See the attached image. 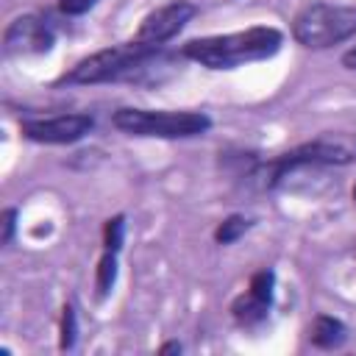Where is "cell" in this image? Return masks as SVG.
<instances>
[{"label": "cell", "mask_w": 356, "mask_h": 356, "mask_svg": "<svg viewBox=\"0 0 356 356\" xmlns=\"http://www.w3.org/2000/svg\"><path fill=\"white\" fill-rule=\"evenodd\" d=\"M281 44H284V33L278 28L256 25L248 31L189 39L181 47V53L209 70H234L248 61H261V58L275 56Z\"/></svg>", "instance_id": "6da1fadb"}, {"label": "cell", "mask_w": 356, "mask_h": 356, "mask_svg": "<svg viewBox=\"0 0 356 356\" xmlns=\"http://www.w3.org/2000/svg\"><path fill=\"white\" fill-rule=\"evenodd\" d=\"M161 64V47L142 44L136 39L97 50L81 58L70 72L58 78V83H103V81H134L142 72Z\"/></svg>", "instance_id": "7a4b0ae2"}, {"label": "cell", "mask_w": 356, "mask_h": 356, "mask_svg": "<svg viewBox=\"0 0 356 356\" xmlns=\"http://www.w3.org/2000/svg\"><path fill=\"white\" fill-rule=\"evenodd\" d=\"M350 161H356V136L353 134H323V136H317L312 142H303V145L270 159L267 164H261L256 170V178L261 181V186L273 189L289 172H295L300 167L350 164Z\"/></svg>", "instance_id": "3957f363"}, {"label": "cell", "mask_w": 356, "mask_h": 356, "mask_svg": "<svg viewBox=\"0 0 356 356\" xmlns=\"http://www.w3.org/2000/svg\"><path fill=\"white\" fill-rule=\"evenodd\" d=\"M114 128L131 136H159V139H186L200 136L211 128L203 111H153V108H117L111 117Z\"/></svg>", "instance_id": "277c9868"}, {"label": "cell", "mask_w": 356, "mask_h": 356, "mask_svg": "<svg viewBox=\"0 0 356 356\" xmlns=\"http://www.w3.org/2000/svg\"><path fill=\"white\" fill-rule=\"evenodd\" d=\"M356 33V8L350 6H331V3H312L298 11L292 22V36L312 50L334 47Z\"/></svg>", "instance_id": "5b68a950"}, {"label": "cell", "mask_w": 356, "mask_h": 356, "mask_svg": "<svg viewBox=\"0 0 356 356\" xmlns=\"http://www.w3.org/2000/svg\"><path fill=\"white\" fill-rule=\"evenodd\" d=\"M95 120L92 114H56V117H33L22 120L19 131L31 142H44V145H70L83 139L92 131Z\"/></svg>", "instance_id": "8992f818"}, {"label": "cell", "mask_w": 356, "mask_h": 356, "mask_svg": "<svg viewBox=\"0 0 356 356\" xmlns=\"http://www.w3.org/2000/svg\"><path fill=\"white\" fill-rule=\"evenodd\" d=\"M195 14H197L195 3H189V0H172V3H167V6H161V8H156V11H150V14L142 19V25H139V31H136L134 39L142 42V44H150V47H161V44L170 42L175 33H181L184 25H186Z\"/></svg>", "instance_id": "52a82bcc"}, {"label": "cell", "mask_w": 356, "mask_h": 356, "mask_svg": "<svg viewBox=\"0 0 356 356\" xmlns=\"http://www.w3.org/2000/svg\"><path fill=\"white\" fill-rule=\"evenodd\" d=\"M56 42V33L50 28L47 19L36 17V14H25L17 17L6 33H3V47L8 56H36V53H47Z\"/></svg>", "instance_id": "ba28073f"}, {"label": "cell", "mask_w": 356, "mask_h": 356, "mask_svg": "<svg viewBox=\"0 0 356 356\" xmlns=\"http://www.w3.org/2000/svg\"><path fill=\"white\" fill-rule=\"evenodd\" d=\"M273 286H275L273 270H259V273H253L248 292H242V295L231 303L234 320L242 323V325H256V323H261V320L267 317L270 306H273Z\"/></svg>", "instance_id": "9c48e42d"}, {"label": "cell", "mask_w": 356, "mask_h": 356, "mask_svg": "<svg viewBox=\"0 0 356 356\" xmlns=\"http://www.w3.org/2000/svg\"><path fill=\"white\" fill-rule=\"evenodd\" d=\"M309 339H312V345L331 350V348H339L348 339V328H345L342 320H337L331 314H317L309 325Z\"/></svg>", "instance_id": "30bf717a"}, {"label": "cell", "mask_w": 356, "mask_h": 356, "mask_svg": "<svg viewBox=\"0 0 356 356\" xmlns=\"http://www.w3.org/2000/svg\"><path fill=\"white\" fill-rule=\"evenodd\" d=\"M117 281V250H103L97 261V295L106 298Z\"/></svg>", "instance_id": "8fae6325"}, {"label": "cell", "mask_w": 356, "mask_h": 356, "mask_svg": "<svg viewBox=\"0 0 356 356\" xmlns=\"http://www.w3.org/2000/svg\"><path fill=\"white\" fill-rule=\"evenodd\" d=\"M248 228H250V220H248V217H242V214H231L228 220H222V222L217 225L214 239H217L220 245H231V242H236Z\"/></svg>", "instance_id": "7c38bea8"}, {"label": "cell", "mask_w": 356, "mask_h": 356, "mask_svg": "<svg viewBox=\"0 0 356 356\" xmlns=\"http://www.w3.org/2000/svg\"><path fill=\"white\" fill-rule=\"evenodd\" d=\"M122 239H125V217L117 214V217L106 220V225H103V245H106V250H117L120 253Z\"/></svg>", "instance_id": "4fadbf2b"}, {"label": "cell", "mask_w": 356, "mask_h": 356, "mask_svg": "<svg viewBox=\"0 0 356 356\" xmlns=\"http://www.w3.org/2000/svg\"><path fill=\"white\" fill-rule=\"evenodd\" d=\"M75 309L67 303L64 309H61V342H58V348L61 350H70L72 345H75Z\"/></svg>", "instance_id": "5bb4252c"}, {"label": "cell", "mask_w": 356, "mask_h": 356, "mask_svg": "<svg viewBox=\"0 0 356 356\" xmlns=\"http://www.w3.org/2000/svg\"><path fill=\"white\" fill-rule=\"evenodd\" d=\"M95 3H97V0H58V8H61L64 14H70V17H78V14L89 11Z\"/></svg>", "instance_id": "9a60e30c"}, {"label": "cell", "mask_w": 356, "mask_h": 356, "mask_svg": "<svg viewBox=\"0 0 356 356\" xmlns=\"http://www.w3.org/2000/svg\"><path fill=\"white\" fill-rule=\"evenodd\" d=\"M14 222H17V209H6V211H3V245L11 242V236H14Z\"/></svg>", "instance_id": "2e32d148"}, {"label": "cell", "mask_w": 356, "mask_h": 356, "mask_svg": "<svg viewBox=\"0 0 356 356\" xmlns=\"http://www.w3.org/2000/svg\"><path fill=\"white\" fill-rule=\"evenodd\" d=\"M342 64L350 67V70H356V47H350V50L342 56Z\"/></svg>", "instance_id": "e0dca14e"}, {"label": "cell", "mask_w": 356, "mask_h": 356, "mask_svg": "<svg viewBox=\"0 0 356 356\" xmlns=\"http://www.w3.org/2000/svg\"><path fill=\"white\" fill-rule=\"evenodd\" d=\"M178 350H181V345H178V342H167V345H161V348H159V353H178Z\"/></svg>", "instance_id": "ac0fdd59"}, {"label": "cell", "mask_w": 356, "mask_h": 356, "mask_svg": "<svg viewBox=\"0 0 356 356\" xmlns=\"http://www.w3.org/2000/svg\"><path fill=\"white\" fill-rule=\"evenodd\" d=\"M353 200H356V186H353Z\"/></svg>", "instance_id": "d6986e66"}]
</instances>
